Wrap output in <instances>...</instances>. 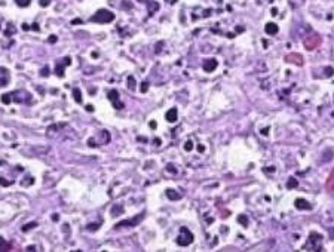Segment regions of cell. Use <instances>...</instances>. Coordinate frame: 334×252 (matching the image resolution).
Returning <instances> with one entry per match:
<instances>
[{
    "label": "cell",
    "mask_w": 334,
    "mask_h": 252,
    "mask_svg": "<svg viewBox=\"0 0 334 252\" xmlns=\"http://www.w3.org/2000/svg\"><path fill=\"white\" fill-rule=\"evenodd\" d=\"M113 19H115V13L109 9H100L89 18V21L95 24H107V22H112Z\"/></svg>",
    "instance_id": "1"
},
{
    "label": "cell",
    "mask_w": 334,
    "mask_h": 252,
    "mask_svg": "<svg viewBox=\"0 0 334 252\" xmlns=\"http://www.w3.org/2000/svg\"><path fill=\"white\" fill-rule=\"evenodd\" d=\"M193 242V234L190 233V230L187 227H181L180 228V234L177 237V243L180 246H189Z\"/></svg>",
    "instance_id": "2"
},
{
    "label": "cell",
    "mask_w": 334,
    "mask_h": 252,
    "mask_svg": "<svg viewBox=\"0 0 334 252\" xmlns=\"http://www.w3.org/2000/svg\"><path fill=\"white\" fill-rule=\"evenodd\" d=\"M10 98L13 102H19V104H28L31 102V95L25 90H16V92H10Z\"/></svg>",
    "instance_id": "3"
},
{
    "label": "cell",
    "mask_w": 334,
    "mask_h": 252,
    "mask_svg": "<svg viewBox=\"0 0 334 252\" xmlns=\"http://www.w3.org/2000/svg\"><path fill=\"white\" fill-rule=\"evenodd\" d=\"M321 240H322V236L321 234L312 233L310 237H309V240H307V246L310 248V251H319L321 249V246H319Z\"/></svg>",
    "instance_id": "4"
},
{
    "label": "cell",
    "mask_w": 334,
    "mask_h": 252,
    "mask_svg": "<svg viewBox=\"0 0 334 252\" xmlns=\"http://www.w3.org/2000/svg\"><path fill=\"white\" fill-rule=\"evenodd\" d=\"M107 98L112 101V104H113V107H115L116 110H122V108L125 107L123 102L119 101V92H118L116 89H112V90L107 93Z\"/></svg>",
    "instance_id": "5"
},
{
    "label": "cell",
    "mask_w": 334,
    "mask_h": 252,
    "mask_svg": "<svg viewBox=\"0 0 334 252\" xmlns=\"http://www.w3.org/2000/svg\"><path fill=\"white\" fill-rule=\"evenodd\" d=\"M143 218H144V213H138V215H137L135 218H132V219H126V221L118 222L115 228H119V227H135V225L140 224V221H141Z\"/></svg>",
    "instance_id": "6"
},
{
    "label": "cell",
    "mask_w": 334,
    "mask_h": 252,
    "mask_svg": "<svg viewBox=\"0 0 334 252\" xmlns=\"http://www.w3.org/2000/svg\"><path fill=\"white\" fill-rule=\"evenodd\" d=\"M217 65H218V62H217V59H214V58L205 59V61H204V64H202V67H204V71H207V73H211V71H214V70L217 68Z\"/></svg>",
    "instance_id": "7"
},
{
    "label": "cell",
    "mask_w": 334,
    "mask_h": 252,
    "mask_svg": "<svg viewBox=\"0 0 334 252\" xmlns=\"http://www.w3.org/2000/svg\"><path fill=\"white\" fill-rule=\"evenodd\" d=\"M318 44H319V37H318L316 34L309 36V39H307V40H304V46H306V49H309V50L315 49Z\"/></svg>",
    "instance_id": "8"
},
{
    "label": "cell",
    "mask_w": 334,
    "mask_h": 252,
    "mask_svg": "<svg viewBox=\"0 0 334 252\" xmlns=\"http://www.w3.org/2000/svg\"><path fill=\"white\" fill-rule=\"evenodd\" d=\"M10 80V74L7 71V68L4 67H0V86H6Z\"/></svg>",
    "instance_id": "9"
},
{
    "label": "cell",
    "mask_w": 334,
    "mask_h": 252,
    "mask_svg": "<svg viewBox=\"0 0 334 252\" xmlns=\"http://www.w3.org/2000/svg\"><path fill=\"white\" fill-rule=\"evenodd\" d=\"M285 61L287 62H292V64H297V65H303V58L298 53H288L285 56Z\"/></svg>",
    "instance_id": "10"
},
{
    "label": "cell",
    "mask_w": 334,
    "mask_h": 252,
    "mask_svg": "<svg viewBox=\"0 0 334 252\" xmlns=\"http://www.w3.org/2000/svg\"><path fill=\"white\" fill-rule=\"evenodd\" d=\"M70 62H71V59H70V58H62L61 64H60V62L57 64V74H58L60 77H62V76H64V67H65V65H68Z\"/></svg>",
    "instance_id": "11"
},
{
    "label": "cell",
    "mask_w": 334,
    "mask_h": 252,
    "mask_svg": "<svg viewBox=\"0 0 334 252\" xmlns=\"http://www.w3.org/2000/svg\"><path fill=\"white\" fill-rule=\"evenodd\" d=\"M165 119H167L169 123H174L177 119H178V111H177V108L174 107V108H171V110H168L167 114H165Z\"/></svg>",
    "instance_id": "12"
},
{
    "label": "cell",
    "mask_w": 334,
    "mask_h": 252,
    "mask_svg": "<svg viewBox=\"0 0 334 252\" xmlns=\"http://www.w3.org/2000/svg\"><path fill=\"white\" fill-rule=\"evenodd\" d=\"M278 25L275 24V22H267L266 24V27H264V31L267 33V34H270V36H273V34H276L278 33Z\"/></svg>",
    "instance_id": "13"
},
{
    "label": "cell",
    "mask_w": 334,
    "mask_h": 252,
    "mask_svg": "<svg viewBox=\"0 0 334 252\" xmlns=\"http://www.w3.org/2000/svg\"><path fill=\"white\" fill-rule=\"evenodd\" d=\"M295 208L297 209H310L312 206L309 205V202H306L304 199H297L295 200Z\"/></svg>",
    "instance_id": "14"
},
{
    "label": "cell",
    "mask_w": 334,
    "mask_h": 252,
    "mask_svg": "<svg viewBox=\"0 0 334 252\" xmlns=\"http://www.w3.org/2000/svg\"><path fill=\"white\" fill-rule=\"evenodd\" d=\"M167 197L169 199V200H178L181 196H180L178 193H175L172 188H168V190H167Z\"/></svg>",
    "instance_id": "15"
},
{
    "label": "cell",
    "mask_w": 334,
    "mask_h": 252,
    "mask_svg": "<svg viewBox=\"0 0 334 252\" xmlns=\"http://www.w3.org/2000/svg\"><path fill=\"white\" fill-rule=\"evenodd\" d=\"M12 249V246H10V243H7L3 237H0V251L1 252H6V251H10Z\"/></svg>",
    "instance_id": "16"
},
{
    "label": "cell",
    "mask_w": 334,
    "mask_h": 252,
    "mask_svg": "<svg viewBox=\"0 0 334 252\" xmlns=\"http://www.w3.org/2000/svg\"><path fill=\"white\" fill-rule=\"evenodd\" d=\"M73 96H74V101L76 102H82V92H80V89L79 87H74L73 89Z\"/></svg>",
    "instance_id": "17"
},
{
    "label": "cell",
    "mask_w": 334,
    "mask_h": 252,
    "mask_svg": "<svg viewBox=\"0 0 334 252\" xmlns=\"http://www.w3.org/2000/svg\"><path fill=\"white\" fill-rule=\"evenodd\" d=\"M238 222H241V225H244V227H248V216L245 213H241L238 216Z\"/></svg>",
    "instance_id": "18"
},
{
    "label": "cell",
    "mask_w": 334,
    "mask_h": 252,
    "mask_svg": "<svg viewBox=\"0 0 334 252\" xmlns=\"http://www.w3.org/2000/svg\"><path fill=\"white\" fill-rule=\"evenodd\" d=\"M147 4H149V12H150V15H152L155 10H158V9H159V4H158L156 1H149Z\"/></svg>",
    "instance_id": "19"
},
{
    "label": "cell",
    "mask_w": 334,
    "mask_h": 252,
    "mask_svg": "<svg viewBox=\"0 0 334 252\" xmlns=\"http://www.w3.org/2000/svg\"><path fill=\"white\" fill-rule=\"evenodd\" d=\"M122 212H123V208L116 205V206H113V209H112V215H113V216H118V215H121Z\"/></svg>",
    "instance_id": "20"
},
{
    "label": "cell",
    "mask_w": 334,
    "mask_h": 252,
    "mask_svg": "<svg viewBox=\"0 0 334 252\" xmlns=\"http://www.w3.org/2000/svg\"><path fill=\"white\" fill-rule=\"evenodd\" d=\"M0 99H1V102H3V104H10V102H12V98H10V93H3Z\"/></svg>",
    "instance_id": "21"
},
{
    "label": "cell",
    "mask_w": 334,
    "mask_h": 252,
    "mask_svg": "<svg viewBox=\"0 0 334 252\" xmlns=\"http://www.w3.org/2000/svg\"><path fill=\"white\" fill-rule=\"evenodd\" d=\"M297 185H298V182H297V179H295V178H290V179H288V182H287V187H288L290 190H291V188H295Z\"/></svg>",
    "instance_id": "22"
},
{
    "label": "cell",
    "mask_w": 334,
    "mask_h": 252,
    "mask_svg": "<svg viewBox=\"0 0 334 252\" xmlns=\"http://www.w3.org/2000/svg\"><path fill=\"white\" fill-rule=\"evenodd\" d=\"M30 1H31V0H15V3H16L19 7H27V6L30 4Z\"/></svg>",
    "instance_id": "23"
},
{
    "label": "cell",
    "mask_w": 334,
    "mask_h": 252,
    "mask_svg": "<svg viewBox=\"0 0 334 252\" xmlns=\"http://www.w3.org/2000/svg\"><path fill=\"white\" fill-rule=\"evenodd\" d=\"M128 87H129L131 90H134V89H135V79H134L132 76H129V77H128Z\"/></svg>",
    "instance_id": "24"
},
{
    "label": "cell",
    "mask_w": 334,
    "mask_h": 252,
    "mask_svg": "<svg viewBox=\"0 0 334 252\" xmlns=\"http://www.w3.org/2000/svg\"><path fill=\"white\" fill-rule=\"evenodd\" d=\"M34 227H37V222H30V224H27L25 227H22V231H28V230H31V228H34Z\"/></svg>",
    "instance_id": "25"
},
{
    "label": "cell",
    "mask_w": 334,
    "mask_h": 252,
    "mask_svg": "<svg viewBox=\"0 0 334 252\" xmlns=\"http://www.w3.org/2000/svg\"><path fill=\"white\" fill-rule=\"evenodd\" d=\"M33 181H34V179H33L31 176H27V179H22L21 184H22V185H30V184H33Z\"/></svg>",
    "instance_id": "26"
},
{
    "label": "cell",
    "mask_w": 334,
    "mask_h": 252,
    "mask_svg": "<svg viewBox=\"0 0 334 252\" xmlns=\"http://www.w3.org/2000/svg\"><path fill=\"white\" fill-rule=\"evenodd\" d=\"M192 148H193V142H192V141H187V142L184 144V150H186V151H190Z\"/></svg>",
    "instance_id": "27"
},
{
    "label": "cell",
    "mask_w": 334,
    "mask_h": 252,
    "mask_svg": "<svg viewBox=\"0 0 334 252\" xmlns=\"http://www.w3.org/2000/svg\"><path fill=\"white\" fill-rule=\"evenodd\" d=\"M140 89H141V92H147V90H149V83H147V82H144V83L141 84V87H140Z\"/></svg>",
    "instance_id": "28"
},
{
    "label": "cell",
    "mask_w": 334,
    "mask_h": 252,
    "mask_svg": "<svg viewBox=\"0 0 334 252\" xmlns=\"http://www.w3.org/2000/svg\"><path fill=\"white\" fill-rule=\"evenodd\" d=\"M98 227H100V224H89L86 228L88 230H98Z\"/></svg>",
    "instance_id": "29"
},
{
    "label": "cell",
    "mask_w": 334,
    "mask_h": 252,
    "mask_svg": "<svg viewBox=\"0 0 334 252\" xmlns=\"http://www.w3.org/2000/svg\"><path fill=\"white\" fill-rule=\"evenodd\" d=\"M49 3H51V0H40V1H39V4H40L42 7H46Z\"/></svg>",
    "instance_id": "30"
},
{
    "label": "cell",
    "mask_w": 334,
    "mask_h": 252,
    "mask_svg": "<svg viewBox=\"0 0 334 252\" xmlns=\"http://www.w3.org/2000/svg\"><path fill=\"white\" fill-rule=\"evenodd\" d=\"M40 74H42V76H48V74H49V68H48V67H45Z\"/></svg>",
    "instance_id": "31"
},
{
    "label": "cell",
    "mask_w": 334,
    "mask_h": 252,
    "mask_svg": "<svg viewBox=\"0 0 334 252\" xmlns=\"http://www.w3.org/2000/svg\"><path fill=\"white\" fill-rule=\"evenodd\" d=\"M0 184H1V185H9V184H10V181H4L3 178H0Z\"/></svg>",
    "instance_id": "32"
},
{
    "label": "cell",
    "mask_w": 334,
    "mask_h": 252,
    "mask_svg": "<svg viewBox=\"0 0 334 252\" xmlns=\"http://www.w3.org/2000/svg\"><path fill=\"white\" fill-rule=\"evenodd\" d=\"M71 24H74V25H77V24H82V19H73V21H71Z\"/></svg>",
    "instance_id": "33"
},
{
    "label": "cell",
    "mask_w": 334,
    "mask_h": 252,
    "mask_svg": "<svg viewBox=\"0 0 334 252\" xmlns=\"http://www.w3.org/2000/svg\"><path fill=\"white\" fill-rule=\"evenodd\" d=\"M168 170H169V172H177V170H175V168H172V165H168Z\"/></svg>",
    "instance_id": "34"
},
{
    "label": "cell",
    "mask_w": 334,
    "mask_h": 252,
    "mask_svg": "<svg viewBox=\"0 0 334 252\" xmlns=\"http://www.w3.org/2000/svg\"><path fill=\"white\" fill-rule=\"evenodd\" d=\"M49 42L55 43V42H57V37H55V36H51V37H49Z\"/></svg>",
    "instance_id": "35"
},
{
    "label": "cell",
    "mask_w": 334,
    "mask_h": 252,
    "mask_svg": "<svg viewBox=\"0 0 334 252\" xmlns=\"http://www.w3.org/2000/svg\"><path fill=\"white\" fill-rule=\"evenodd\" d=\"M204 150H205V147H204V145H199V147H198V151H199V153H202Z\"/></svg>",
    "instance_id": "36"
},
{
    "label": "cell",
    "mask_w": 334,
    "mask_h": 252,
    "mask_svg": "<svg viewBox=\"0 0 334 252\" xmlns=\"http://www.w3.org/2000/svg\"><path fill=\"white\" fill-rule=\"evenodd\" d=\"M25 251H36V246H33V245H31V246H28Z\"/></svg>",
    "instance_id": "37"
},
{
    "label": "cell",
    "mask_w": 334,
    "mask_h": 252,
    "mask_svg": "<svg viewBox=\"0 0 334 252\" xmlns=\"http://www.w3.org/2000/svg\"><path fill=\"white\" fill-rule=\"evenodd\" d=\"M149 125H150V127H156V122H150Z\"/></svg>",
    "instance_id": "38"
},
{
    "label": "cell",
    "mask_w": 334,
    "mask_h": 252,
    "mask_svg": "<svg viewBox=\"0 0 334 252\" xmlns=\"http://www.w3.org/2000/svg\"><path fill=\"white\" fill-rule=\"evenodd\" d=\"M86 110H88V111H92L94 108H92V105H86Z\"/></svg>",
    "instance_id": "39"
},
{
    "label": "cell",
    "mask_w": 334,
    "mask_h": 252,
    "mask_svg": "<svg viewBox=\"0 0 334 252\" xmlns=\"http://www.w3.org/2000/svg\"><path fill=\"white\" fill-rule=\"evenodd\" d=\"M168 1H169V3H171V4H174V3H175V1H177V0H168Z\"/></svg>",
    "instance_id": "40"
}]
</instances>
